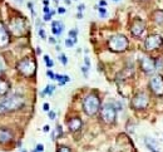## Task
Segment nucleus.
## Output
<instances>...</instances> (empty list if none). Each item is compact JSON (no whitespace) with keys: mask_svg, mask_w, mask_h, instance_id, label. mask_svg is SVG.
Instances as JSON below:
<instances>
[{"mask_svg":"<svg viewBox=\"0 0 163 152\" xmlns=\"http://www.w3.org/2000/svg\"><path fill=\"white\" fill-rule=\"evenodd\" d=\"M25 104V101L22 96H9L0 99V114L16 111Z\"/></svg>","mask_w":163,"mask_h":152,"instance_id":"obj_1","label":"nucleus"},{"mask_svg":"<svg viewBox=\"0 0 163 152\" xmlns=\"http://www.w3.org/2000/svg\"><path fill=\"white\" fill-rule=\"evenodd\" d=\"M100 108V101L96 94H88L83 101V109L88 116H94Z\"/></svg>","mask_w":163,"mask_h":152,"instance_id":"obj_2","label":"nucleus"},{"mask_svg":"<svg viewBox=\"0 0 163 152\" xmlns=\"http://www.w3.org/2000/svg\"><path fill=\"white\" fill-rule=\"evenodd\" d=\"M108 45H109L110 50L120 53V52H124L128 48V39H127V37L118 34V35H114L109 39Z\"/></svg>","mask_w":163,"mask_h":152,"instance_id":"obj_3","label":"nucleus"},{"mask_svg":"<svg viewBox=\"0 0 163 152\" xmlns=\"http://www.w3.org/2000/svg\"><path fill=\"white\" fill-rule=\"evenodd\" d=\"M36 69V64L35 62H33L32 59H23L18 63V70L23 74V75H26V77H30V75L34 74Z\"/></svg>","mask_w":163,"mask_h":152,"instance_id":"obj_4","label":"nucleus"},{"mask_svg":"<svg viewBox=\"0 0 163 152\" xmlns=\"http://www.w3.org/2000/svg\"><path fill=\"white\" fill-rule=\"evenodd\" d=\"M100 114H102V119H103L106 123L110 124V123H113V122L116 121L117 111H116V108H114L113 104L107 103V104H104V106L102 107V113H100Z\"/></svg>","mask_w":163,"mask_h":152,"instance_id":"obj_5","label":"nucleus"},{"mask_svg":"<svg viewBox=\"0 0 163 152\" xmlns=\"http://www.w3.org/2000/svg\"><path fill=\"white\" fill-rule=\"evenodd\" d=\"M148 102H149L148 94L146 92H138L132 99V107L136 109H144L147 108Z\"/></svg>","mask_w":163,"mask_h":152,"instance_id":"obj_6","label":"nucleus"},{"mask_svg":"<svg viewBox=\"0 0 163 152\" xmlns=\"http://www.w3.org/2000/svg\"><path fill=\"white\" fill-rule=\"evenodd\" d=\"M163 44V40H162V37L160 35H149L146 40H144V48L146 50H154L157 48H159L160 45Z\"/></svg>","mask_w":163,"mask_h":152,"instance_id":"obj_7","label":"nucleus"},{"mask_svg":"<svg viewBox=\"0 0 163 152\" xmlns=\"http://www.w3.org/2000/svg\"><path fill=\"white\" fill-rule=\"evenodd\" d=\"M149 86H150V89L153 91L154 94L157 96H163V78L162 75H154L152 77L150 82H149Z\"/></svg>","mask_w":163,"mask_h":152,"instance_id":"obj_8","label":"nucleus"},{"mask_svg":"<svg viewBox=\"0 0 163 152\" xmlns=\"http://www.w3.org/2000/svg\"><path fill=\"white\" fill-rule=\"evenodd\" d=\"M10 28H12V30L14 32V34L20 35V34H23V33L25 32V22H24L23 19H20V18H16V19H14V20L12 22Z\"/></svg>","mask_w":163,"mask_h":152,"instance_id":"obj_9","label":"nucleus"},{"mask_svg":"<svg viewBox=\"0 0 163 152\" xmlns=\"http://www.w3.org/2000/svg\"><path fill=\"white\" fill-rule=\"evenodd\" d=\"M140 67H142V69H143L146 73H152V72L156 69L154 62H153L149 57H146V55H142V57H140Z\"/></svg>","mask_w":163,"mask_h":152,"instance_id":"obj_10","label":"nucleus"},{"mask_svg":"<svg viewBox=\"0 0 163 152\" xmlns=\"http://www.w3.org/2000/svg\"><path fill=\"white\" fill-rule=\"evenodd\" d=\"M143 30H144V23H143L142 20H136V22L133 23L132 28H130L132 34H133L134 37H137V38L142 35Z\"/></svg>","mask_w":163,"mask_h":152,"instance_id":"obj_11","label":"nucleus"},{"mask_svg":"<svg viewBox=\"0 0 163 152\" xmlns=\"http://www.w3.org/2000/svg\"><path fill=\"white\" fill-rule=\"evenodd\" d=\"M9 44V33L5 29V27L0 23V48Z\"/></svg>","mask_w":163,"mask_h":152,"instance_id":"obj_12","label":"nucleus"},{"mask_svg":"<svg viewBox=\"0 0 163 152\" xmlns=\"http://www.w3.org/2000/svg\"><path fill=\"white\" fill-rule=\"evenodd\" d=\"M144 143H146V146H147V148L150 151V152H160L159 151V146H158V142L154 139V138H152V137H146L144 138Z\"/></svg>","mask_w":163,"mask_h":152,"instance_id":"obj_13","label":"nucleus"},{"mask_svg":"<svg viewBox=\"0 0 163 152\" xmlns=\"http://www.w3.org/2000/svg\"><path fill=\"white\" fill-rule=\"evenodd\" d=\"M68 127H69V129H70L72 132H76V131L80 129V127H82V119H80L79 117H73V118H70L69 122H68Z\"/></svg>","mask_w":163,"mask_h":152,"instance_id":"obj_14","label":"nucleus"},{"mask_svg":"<svg viewBox=\"0 0 163 152\" xmlns=\"http://www.w3.org/2000/svg\"><path fill=\"white\" fill-rule=\"evenodd\" d=\"M12 138H13L12 131H9L8 128H0V143H6Z\"/></svg>","mask_w":163,"mask_h":152,"instance_id":"obj_15","label":"nucleus"},{"mask_svg":"<svg viewBox=\"0 0 163 152\" xmlns=\"http://www.w3.org/2000/svg\"><path fill=\"white\" fill-rule=\"evenodd\" d=\"M63 30H64V24H63V23L56 22V20L52 23V32H53V34H55V35H60Z\"/></svg>","mask_w":163,"mask_h":152,"instance_id":"obj_16","label":"nucleus"},{"mask_svg":"<svg viewBox=\"0 0 163 152\" xmlns=\"http://www.w3.org/2000/svg\"><path fill=\"white\" fill-rule=\"evenodd\" d=\"M9 92V84L6 81L0 79V96H4Z\"/></svg>","mask_w":163,"mask_h":152,"instance_id":"obj_17","label":"nucleus"},{"mask_svg":"<svg viewBox=\"0 0 163 152\" xmlns=\"http://www.w3.org/2000/svg\"><path fill=\"white\" fill-rule=\"evenodd\" d=\"M54 91H55V86H53V84H49V86H46V88H45V89L42 92V96H45V94H48V96H52Z\"/></svg>","mask_w":163,"mask_h":152,"instance_id":"obj_18","label":"nucleus"},{"mask_svg":"<svg viewBox=\"0 0 163 152\" xmlns=\"http://www.w3.org/2000/svg\"><path fill=\"white\" fill-rule=\"evenodd\" d=\"M154 20L158 24H163V12H156L154 13Z\"/></svg>","mask_w":163,"mask_h":152,"instance_id":"obj_19","label":"nucleus"},{"mask_svg":"<svg viewBox=\"0 0 163 152\" xmlns=\"http://www.w3.org/2000/svg\"><path fill=\"white\" fill-rule=\"evenodd\" d=\"M76 35H78V29H72L69 32V37L73 39L74 43H76Z\"/></svg>","mask_w":163,"mask_h":152,"instance_id":"obj_20","label":"nucleus"},{"mask_svg":"<svg viewBox=\"0 0 163 152\" xmlns=\"http://www.w3.org/2000/svg\"><path fill=\"white\" fill-rule=\"evenodd\" d=\"M59 60L62 62V64H63V65H66V64H68V58H66V55H65V54H63V53H62V54H59Z\"/></svg>","mask_w":163,"mask_h":152,"instance_id":"obj_21","label":"nucleus"},{"mask_svg":"<svg viewBox=\"0 0 163 152\" xmlns=\"http://www.w3.org/2000/svg\"><path fill=\"white\" fill-rule=\"evenodd\" d=\"M44 60H45V63H46V67H48V68H52V67H53V64H54V63H53V60L49 58V55H44Z\"/></svg>","mask_w":163,"mask_h":152,"instance_id":"obj_22","label":"nucleus"},{"mask_svg":"<svg viewBox=\"0 0 163 152\" xmlns=\"http://www.w3.org/2000/svg\"><path fill=\"white\" fill-rule=\"evenodd\" d=\"M97 9H98V12H99V14H100L102 18H104L107 15V9L106 8H97Z\"/></svg>","mask_w":163,"mask_h":152,"instance_id":"obj_23","label":"nucleus"},{"mask_svg":"<svg viewBox=\"0 0 163 152\" xmlns=\"http://www.w3.org/2000/svg\"><path fill=\"white\" fill-rule=\"evenodd\" d=\"M75 43L73 42V39H70V38H68V39H65V45L68 47V48H72L73 45H74Z\"/></svg>","mask_w":163,"mask_h":152,"instance_id":"obj_24","label":"nucleus"},{"mask_svg":"<svg viewBox=\"0 0 163 152\" xmlns=\"http://www.w3.org/2000/svg\"><path fill=\"white\" fill-rule=\"evenodd\" d=\"M88 70H89L88 67H82V72H83V74H84L86 78H88Z\"/></svg>","mask_w":163,"mask_h":152,"instance_id":"obj_25","label":"nucleus"},{"mask_svg":"<svg viewBox=\"0 0 163 152\" xmlns=\"http://www.w3.org/2000/svg\"><path fill=\"white\" fill-rule=\"evenodd\" d=\"M58 152H70V149L68 147H65V146H60L59 149H58Z\"/></svg>","mask_w":163,"mask_h":152,"instance_id":"obj_26","label":"nucleus"},{"mask_svg":"<svg viewBox=\"0 0 163 152\" xmlns=\"http://www.w3.org/2000/svg\"><path fill=\"white\" fill-rule=\"evenodd\" d=\"M43 19H44V22H49V20H52V13H48V14H45Z\"/></svg>","mask_w":163,"mask_h":152,"instance_id":"obj_27","label":"nucleus"},{"mask_svg":"<svg viewBox=\"0 0 163 152\" xmlns=\"http://www.w3.org/2000/svg\"><path fill=\"white\" fill-rule=\"evenodd\" d=\"M39 35H40L42 39H46V34H45V32L43 29H39Z\"/></svg>","mask_w":163,"mask_h":152,"instance_id":"obj_28","label":"nucleus"},{"mask_svg":"<svg viewBox=\"0 0 163 152\" xmlns=\"http://www.w3.org/2000/svg\"><path fill=\"white\" fill-rule=\"evenodd\" d=\"M156 68H158V69H162L163 68V62L160 60V59H157V67Z\"/></svg>","mask_w":163,"mask_h":152,"instance_id":"obj_29","label":"nucleus"},{"mask_svg":"<svg viewBox=\"0 0 163 152\" xmlns=\"http://www.w3.org/2000/svg\"><path fill=\"white\" fill-rule=\"evenodd\" d=\"M46 75H48L50 79H54V77H55V74H54L52 70H48V72H46Z\"/></svg>","mask_w":163,"mask_h":152,"instance_id":"obj_30","label":"nucleus"},{"mask_svg":"<svg viewBox=\"0 0 163 152\" xmlns=\"http://www.w3.org/2000/svg\"><path fill=\"white\" fill-rule=\"evenodd\" d=\"M35 149H36L38 152H43V151H44V146H43L42 143H39V144L36 146V148H35Z\"/></svg>","mask_w":163,"mask_h":152,"instance_id":"obj_31","label":"nucleus"},{"mask_svg":"<svg viewBox=\"0 0 163 152\" xmlns=\"http://www.w3.org/2000/svg\"><path fill=\"white\" fill-rule=\"evenodd\" d=\"M84 62H86V67H90V60H89V58L88 57H84Z\"/></svg>","mask_w":163,"mask_h":152,"instance_id":"obj_32","label":"nucleus"},{"mask_svg":"<svg viewBox=\"0 0 163 152\" xmlns=\"http://www.w3.org/2000/svg\"><path fill=\"white\" fill-rule=\"evenodd\" d=\"M28 8L30 9V12H32L33 17H35V13H34V10H33V4H32V3H28Z\"/></svg>","mask_w":163,"mask_h":152,"instance_id":"obj_33","label":"nucleus"},{"mask_svg":"<svg viewBox=\"0 0 163 152\" xmlns=\"http://www.w3.org/2000/svg\"><path fill=\"white\" fill-rule=\"evenodd\" d=\"M55 116H56L55 112H53V111L49 112V118H50V119H55Z\"/></svg>","mask_w":163,"mask_h":152,"instance_id":"obj_34","label":"nucleus"},{"mask_svg":"<svg viewBox=\"0 0 163 152\" xmlns=\"http://www.w3.org/2000/svg\"><path fill=\"white\" fill-rule=\"evenodd\" d=\"M56 133H58V136H62V134H63V131H62V127H60V126H56Z\"/></svg>","mask_w":163,"mask_h":152,"instance_id":"obj_35","label":"nucleus"},{"mask_svg":"<svg viewBox=\"0 0 163 152\" xmlns=\"http://www.w3.org/2000/svg\"><path fill=\"white\" fill-rule=\"evenodd\" d=\"M43 111H45V112L49 111V103H44L43 104Z\"/></svg>","mask_w":163,"mask_h":152,"instance_id":"obj_36","label":"nucleus"},{"mask_svg":"<svg viewBox=\"0 0 163 152\" xmlns=\"http://www.w3.org/2000/svg\"><path fill=\"white\" fill-rule=\"evenodd\" d=\"M84 9H86V5H84V4H80V5L78 7V10H79V12H83Z\"/></svg>","mask_w":163,"mask_h":152,"instance_id":"obj_37","label":"nucleus"},{"mask_svg":"<svg viewBox=\"0 0 163 152\" xmlns=\"http://www.w3.org/2000/svg\"><path fill=\"white\" fill-rule=\"evenodd\" d=\"M43 12H44L45 14H48V13H50V9H49L48 7H44V8H43Z\"/></svg>","mask_w":163,"mask_h":152,"instance_id":"obj_38","label":"nucleus"},{"mask_svg":"<svg viewBox=\"0 0 163 152\" xmlns=\"http://www.w3.org/2000/svg\"><path fill=\"white\" fill-rule=\"evenodd\" d=\"M49 129H50V127H49V126H48V124H46V126H44V127H43V131H44V132H49Z\"/></svg>","mask_w":163,"mask_h":152,"instance_id":"obj_39","label":"nucleus"},{"mask_svg":"<svg viewBox=\"0 0 163 152\" xmlns=\"http://www.w3.org/2000/svg\"><path fill=\"white\" fill-rule=\"evenodd\" d=\"M99 5L106 7V5H107V2H106V0H100V2H99Z\"/></svg>","mask_w":163,"mask_h":152,"instance_id":"obj_40","label":"nucleus"},{"mask_svg":"<svg viewBox=\"0 0 163 152\" xmlns=\"http://www.w3.org/2000/svg\"><path fill=\"white\" fill-rule=\"evenodd\" d=\"M76 18H78V19H82V18H83V14H82V13L79 12V13L76 14Z\"/></svg>","mask_w":163,"mask_h":152,"instance_id":"obj_41","label":"nucleus"},{"mask_svg":"<svg viewBox=\"0 0 163 152\" xmlns=\"http://www.w3.org/2000/svg\"><path fill=\"white\" fill-rule=\"evenodd\" d=\"M58 12H59L60 14H64V13H65V9H63V8H60V9H59Z\"/></svg>","mask_w":163,"mask_h":152,"instance_id":"obj_42","label":"nucleus"},{"mask_svg":"<svg viewBox=\"0 0 163 152\" xmlns=\"http://www.w3.org/2000/svg\"><path fill=\"white\" fill-rule=\"evenodd\" d=\"M49 42H50L52 44H54V43H55V39H54V38H50V39H49Z\"/></svg>","mask_w":163,"mask_h":152,"instance_id":"obj_43","label":"nucleus"},{"mask_svg":"<svg viewBox=\"0 0 163 152\" xmlns=\"http://www.w3.org/2000/svg\"><path fill=\"white\" fill-rule=\"evenodd\" d=\"M48 4H49L48 0H44V5H45V7H48Z\"/></svg>","mask_w":163,"mask_h":152,"instance_id":"obj_44","label":"nucleus"},{"mask_svg":"<svg viewBox=\"0 0 163 152\" xmlns=\"http://www.w3.org/2000/svg\"><path fill=\"white\" fill-rule=\"evenodd\" d=\"M113 2H116V3H117V2H120V0H113Z\"/></svg>","mask_w":163,"mask_h":152,"instance_id":"obj_45","label":"nucleus"},{"mask_svg":"<svg viewBox=\"0 0 163 152\" xmlns=\"http://www.w3.org/2000/svg\"><path fill=\"white\" fill-rule=\"evenodd\" d=\"M32 152H38V151H36V149H33V151H32Z\"/></svg>","mask_w":163,"mask_h":152,"instance_id":"obj_46","label":"nucleus"},{"mask_svg":"<svg viewBox=\"0 0 163 152\" xmlns=\"http://www.w3.org/2000/svg\"><path fill=\"white\" fill-rule=\"evenodd\" d=\"M22 152H26V151H25V149H23V151H22Z\"/></svg>","mask_w":163,"mask_h":152,"instance_id":"obj_47","label":"nucleus"}]
</instances>
